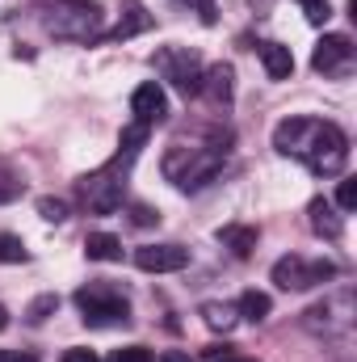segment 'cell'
<instances>
[{"label": "cell", "mask_w": 357, "mask_h": 362, "mask_svg": "<svg viewBox=\"0 0 357 362\" xmlns=\"http://www.w3.org/2000/svg\"><path fill=\"white\" fill-rule=\"evenodd\" d=\"M273 148L282 156H294L303 160L311 173L320 177H337L349 160V135L337 127V122H324V118H282L273 127Z\"/></svg>", "instance_id": "1"}, {"label": "cell", "mask_w": 357, "mask_h": 362, "mask_svg": "<svg viewBox=\"0 0 357 362\" xmlns=\"http://www.w3.org/2000/svg\"><path fill=\"white\" fill-rule=\"evenodd\" d=\"M227 152H231V131H219V127H210L206 139H198L189 148L177 139L169 148V156H164V177L173 181V185H181V189H202L206 181L223 169Z\"/></svg>", "instance_id": "2"}, {"label": "cell", "mask_w": 357, "mask_h": 362, "mask_svg": "<svg viewBox=\"0 0 357 362\" xmlns=\"http://www.w3.org/2000/svg\"><path fill=\"white\" fill-rule=\"evenodd\" d=\"M42 30L59 42H92L101 38V4L97 0H38L34 4Z\"/></svg>", "instance_id": "3"}, {"label": "cell", "mask_w": 357, "mask_h": 362, "mask_svg": "<svg viewBox=\"0 0 357 362\" xmlns=\"http://www.w3.org/2000/svg\"><path fill=\"white\" fill-rule=\"evenodd\" d=\"M135 156H139V152L122 148L109 165H101V169H97V173H89V177H80V202L89 206L92 215H114V211L122 206V194H126V173H131Z\"/></svg>", "instance_id": "4"}, {"label": "cell", "mask_w": 357, "mask_h": 362, "mask_svg": "<svg viewBox=\"0 0 357 362\" xmlns=\"http://www.w3.org/2000/svg\"><path fill=\"white\" fill-rule=\"evenodd\" d=\"M76 308H80L85 325H92V329L126 325V320H131L126 295H122L118 286H109V282H89V286H80V291H76Z\"/></svg>", "instance_id": "5"}, {"label": "cell", "mask_w": 357, "mask_h": 362, "mask_svg": "<svg viewBox=\"0 0 357 362\" xmlns=\"http://www.w3.org/2000/svg\"><path fill=\"white\" fill-rule=\"evenodd\" d=\"M152 68L181 97H198V85H202V59H198V51H189V47H160L152 55Z\"/></svg>", "instance_id": "6"}, {"label": "cell", "mask_w": 357, "mask_h": 362, "mask_svg": "<svg viewBox=\"0 0 357 362\" xmlns=\"http://www.w3.org/2000/svg\"><path fill=\"white\" fill-rule=\"evenodd\" d=\"M328 278H337V266L332 262H307L298 253H290V257H282L273 266V282L282 291H311V286H320Z\"/></svg>", "instance_id": "7"}, {"label": "cell", "mask_w": 357, "mask_h": 362, "mask_svg": "<svg viewBox=\"0 0 357 362\" xmlns=\"http://www.w3.org/2000/svg\"><path fill=\"white\" fill-rule=\"evenodd\" d=\"M311 68L324 76H345L353 68V42L349 34H324L311 51Z\"/></svg>", "instance_id": "8"}, {"label": "cell", "mask_w": 357, "mask_h": 362, "mask_svg": "<svg viewBox=\"0 0 357 362\" xmlns=\"http://www.w3.org/2000/svg\"><path fill=\"white\" fill-rule=\"evenodd\" d=\"M131 114L143 127H156V122L169 118V93L160 89V81H143L139 89L131 93Z\"/></svg>", "instance_id": "9"}, {"label": "cell", "mask_w": 357, "mask_h": 362, "mask_svg": "<svg viewBox=\"0 0 357 362\" xmlns=\"http://www.w3.org/2000/svg\"><path fill=\"white\" fill-rule=\"evenodd\" d=\"M135 266L143 274H177L189 266V249H181V245H143V249H135Z\"/></svg>", "instance_id": "10"}, {"label": "cell", "mask_w": 357, "mask_h": 362, "mask_svg": "<svg viewBox=\"0 0 357 362\" xmlns=\"http://www.w3.org/2000/svg\"><path fill=\"white\" fill-rule=\"evenodd\" d=\"M198 93H202L210 105H231V97H236V68H231V64H210V68H202Z\"/></svg>", "instance_id": "11"}, {"label": "cell", "mask_w": 357, "mask_h": 362, "mask_svg": "<svg viewBox=\"0 0 357 362\" xmlns=\"http://www.w3.org/2000/svg\"><path fill=\"white\" fill-rule=\"evenodd\" d=\"M307 215H311V232H315V236H324V240H341V232H345V219L337 215V206H332L328 198H311Z\"/></svg>", "instance_id": "12"}, {"label": "cell", "mask_w": 357, "mask_h": 362, "mask_svg": "<svg viewBox=\"0 0 357 362\" xmlns=\"http://www.w3.org/2000/svg\"><path fill=\"white\" fill-rule=\"evenodd\" d=\"M143 30H152V13H147L139 0H126V4H122V17H118V25H114L109 34H101V38H109V42H122V38H131V34H143Z\"/></svg>", "instance_id": "13"}, {"label": "cell", "mask_w": 357, "mask_h": 362, "mask_svg": "<svg viewBox=\"0 0 357 362\" xmlns=\"http://www.w3.org/2000/svg\"><path fill=\"white\" fill-rule=\"evenodd\" d=\"M257 228H244V223H227V228H219V245L223 249H231L240 262L244 257H253V249H257Z\"/></svg>", "instance_id": "14"}, {"label": "cell", "mask_w": 357, "mask_h": 362, "mask_svg": "<svg viewBox=\"0 0 357 362\" xmlns=\"http://www.w3.org/2000/svg\"><path fill=\"white\" fill-rule=\"evenodd\" d=\"M261 64H265L269 81H290V72H294V55L282 42H261Z\"/></svg>", "instance_id": "15"}, {"label": "cell", "mask_w": 357, "mask_h": 362, "mask_svg": "<svg viewBox=\"0 0 357 362\" xmlns=\"http://www.w3.org/2000/svg\"><path fill=\"white\" fill-rule=\"evenodd\" d=\"M85 257H89V262H122V240L109 236V232H89Z\"/></svg>", "instance_id": "16"}, {"label": "cell", "mask_w": 357, "mask_h": 362, "mask_svg": "<svg viewBox=\"0 0 357 362\" xmlns=\"http://www.w3.org/2000/svg\"><path fill=\"white\" fill-rule=\"evenodd\" d=\"M236 312H240L244 320L261 325V320H269V312H273V299H269L265 291H244V295H240V303H236Z\"/></svg>", "instance_id": "17"}, {"label": "cell", "mask_w": 357, "mask_h": 362, "mask_svg": "<svg viewBox=\"0 0 357 362\" xmlns=\"http://www.w3.org/2000/svg\"><path fill=\"white\" fill-rule=\"evenodd\" d=\"M202 320H206L210 329L227 333V329L240 320V312H236V303H202Z\"/></svg>", "instance_id": "18"}, {"label": "cell", "mask_w": 357, "mask_h": 362, "mask_svg": "<svg viewBox=\"0 0 357 362\" xmlns=\"http://www.w3.org/2000/svg\"><path fill=\"white\" fill-rule=\"evenodd\" d=\"M55 312H59V295H55V291H47V295H38V299L25 308V320H30V325H47Z\"/></svg>", "instance_id": "19"}, {"label": "cell", "mask_w": 357, "mask_h": 362, "mask_svg": "<svg viewBox=\"0 0 357 362\" xmlns=\"http://www.w3.org/2000/svg\"><path fill=\"white\" fill-rule=\"evenodd\" d=\"M68 211H72V206H68V198H51V194H47V198H38V215H42L47 223H63V219H68Z\"/></svg>", "instance_id": "20"}, {"label": "cell", "mask_w": 357, "mask_h": 362, "mask_svg": "<svg viewBox=\"0 0 357 362\" xmlns=\"http://www.w3.org/2000/svg\"><path fill=\"white\" fill-rule=\"evenodd\" d=\"M21 189H25V181L17 177L4 160H0V202H13V198H21Z\"/></svg>", "instance_id": "21"}, {"label": "cell", "mask_w": 357, "mask_h": 362, "mask_svg": "<svg viewBox=\"0 0 357 362\" xmlns=\"http://www.w3.org/2000/svg\"><path fill=\"white\" fill-rule=\"evenodd\" d=\"M298 8H303V17H307L311 25H324V21L332 17V4H328V0H298Z\"/></svg>", "instance_id": "22"}, {"label": "cell", "mask_w": 357, "mask_h": 362, "mask_svg": "<svg viewBox=\"0 0 357 362\" xmlns=\"http://www.w3.org/2000/svg\"><path fill=\"white\" fill-rule=\"evenodd\" d=\"M0 262H8V266H13V262H25V245H21V236H8V232L0 236Z\"/></svg>", "instance_id": "23"}, {"label": "cell", "mask_w": 357, "mask_h": 362, "mask_svg": "<svg viewBox=\"0 0 357 362\" xmlns=\"http://www.w3.org/2000/svg\"><path fill=\"white\" fill-rule=\"evenodd\" d=\"M147 135H152V127H143V122H131V127L122 131V148H131V152H139V148L147 144Z\"/></svg>", "instance_id": "24"}, {"label": "cell", "mask_w": 357, "mask_h": 362, "mask_svg": "<svg viewBox=\"0 0 357 362\" xmlns=\"http://www.w3.org/2000/svg\"><path fill=\"white\" fill-rule=\"evenodd\" d=\"M109 362H156V358H152L147 346H122V350L109 354Z\"/></svg>", "instance_id": "25"}, {"label": "cell", "mask_w": 357, "mask_h": 362, "mask_svg": "<svg viewBox=\"0 0 357 362\" xmlns=\"http://www.w3.org/2000/svg\"><path fill=\"white\" fill-rule=\"evenodd\" d=\"M337 206H341V211H353L357 206V181L353 177L341 181V189H337Z\"/></svg>", "instance_id": "26"}, {"label": "cell", "mask_w": 357, "mask_h": 362, "mask_svg": "<svg viewBox=\"0 0 357 362\" xmlns=\"http://www.w3.org/2000/svg\"><path fill=\"white\" fill-rule=\"evenodd\" d=\"M131 219H135V223H139V228H152V223H156V219H160V215H156V211H152V206H143V202H139V206H131Z\"/></svg>", "instance_id": "27"}, {"label": "cell", "mask_w": 357, "mask_h": 362, "mask_svg": "<svg viewBox=\"0 0 357 362\" xmlns=\"http://www.w3.org/2000/svg\"><path fill=\"white\" fill-rule=\"evenodd\" d=\"M181 4H198V13H202V25H214V21H219V13H214V0H181Z\"/></svg>", "instance_id": "28"}, {"label": "cell", "mask_w": 357, "mask_h": 362, "mask_svg": "<svg viewBox=\"0 0 357 362\" xmlns=\"http://www.w3.org/2000/svg\"><path fill=\"white\" fill-rule=\"evenodd\" d=\"M63 362H101V358H97L92 350H85V346H76V350H68V354H63Z\"/></svg>", "instance_id": "29"}, {"label": "cell", "mask_w": 357, "mask_h": 362, "mask_svg": "<svg viewBox=\"0 0 357 362\" xmlns=\"http://www.w3.org/2000/svg\"><path fill=\"white\" fill-rule=\"evenodd\" d=\"M0 362H38V358L25 354V350H0Z\"/></svg>", "instance_id": "30"}, {"label": "cell", "mask_w": 357, "mask_h": 362, "mask_svg": "<svg viewBox=\"0 0 357 362\" xmlns=\"http://www.w3.org/2000/svg\"><path fill=\"white\" fill-rule=\"evenodd\" d=\"M156 362H193V358H189V354H181V350H164Z\"/></svg>", "instance_id": "31"}, {"label": "cell", "mask_w": 357, "mask_h": 362, "mask_svg": "<svg viewBox=\"0 0 357 362\" xmlns=\"http://www.w3.org/2000/svg\"><path fill=\"white\" fill-rule=\"evenodd\" d=\"M214 362H257V358H244V354H223V358H214Z\"/></svg>", "instance_id": "32"}, {"label": "cell", "mask_w": 357, "mask_h": 362, "mask_svg": "<svg viewBox=\"0 0 357 362\" xmlns=\"http://www.w3.org/2000/svg\"><path fill=\"white\" fill-rule=\"evenodd\" d=\"M4 329H8V308L0 303V333H4Z\"/></svg>", "instance_id": "33"}, {"label": "cell", "mask_w": 357, "mask_h": 362, "mask_svg": "<svg viewBox=\"0 0 357 362\" xmlns=\"http://www.w3.org/2000/svg\"><path fill=\"white\" fill-rule=\"evenodd\" d=\"M253 8H257V13H265V8H269V0H253Z\"/></svg>", "instance_id": "34"}]
</instances>
